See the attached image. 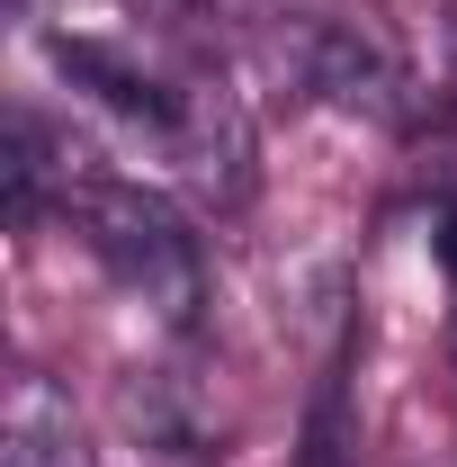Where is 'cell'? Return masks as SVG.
I'll return each mask as SVG.
<instances>
[{
  "instance_id": "3957f363",
  "label": "cell",
  "mask_w": 457,
  "mask_h": 467,
  "mask_svg": "<svg viewBox=\"0 0 457 467\" xmlns=\"http://www.w3.org/2000/svg\"><path fill=\"white\" fill-rule=\"evenodd\" d=\"M0 467H90V431L46 368H18L9 378V405H0Z\"/></svg>"
},
{
  "instance_id": "277c9868",
  "label": "cell",
  "mask_w": 457,
  "mask_h": 467,
  "mask_svg": "<svg viewBox=\"0 0 457 467\" xmlns=\"http://www.w3.org/2000/svg\"><path fill=\"white\" fill-rule=\"evenodd\" d=\"M171 144H179V162H188V180H198L207 198L233 207V198L251 189V126H242V99H233V90H188Z\"/></svg>"
},
{
  "instance_id": "5b68a950",
  "label": "cell",
  "mask_w": 457,
  "mask_h": 467,
  "mask_svg": "<svg viewBox=\"0 0 457 467\" xmlns=\"http://www.w3.org/2000/svg\"><path fill=\"white\" fill-rule=\"evenodd\" d=\"M55 63L72 72V81H90L108 109H126V117H144V126H162L171 135L179 126V99L153 81V72H135L126 55H108V46H90V36H55Z\"/></svg>"
},
{
  "instance_id": "8992f818",
  "label": "cell",
  "mask_w": 457,
  "mask_h": 467,
  "mask_svg": "<svg viewBox=\"0 0 457 467\" xmlns=\"http://www.w3.org/2000/svg\"><path fill=\"white\" fill-rule=\"evenodd\" d=\"M440 261H449V270H457V207H449V216H440Z\"/></svg>"
},
{
  "instance_id": "7a4b0ae2",
  "label": "cell",
  "mask_w": 457,
  "mask_h": 467,
  "mask_svg": "<svg viewBox=\"0 0 457 467\" xmlns=\"http://www.w3.org/2000/svg\"><path fill=\"white\" fill-rule=\"evenodd\" d=\"M296 72H305V90H323L332 109H359V117H377V126L403 117V63L386 55L368 27H341V18L305 27V36H296Z\"/></svg>"
},
{
  "instance_id": "6da1fadb",
  "label": "cell",
  "mask_w": 457,
  "mask_h": 467,
  "mask_svg": "<svg viewBox=\"0 0 457 467\" xmlns=\"http://www.w3.org/2000/svg\"><path fill=\"white\" fill-rule=\"evenodd\" d=\"M63 207H72L81 243L108 261L117 288H135L144 306H162L171 324H188V315H198V296H207L198 234L179 225L153 189H126V180H63Z\"/></svg>"
}]
</instances>
